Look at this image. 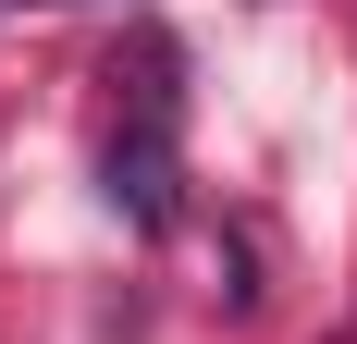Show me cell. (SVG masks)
<instances>
[{"label": "cell", "mask_w": 357, "mask_h": 344, "mask_svg": "<svg viewBox=\"0 0 357 344\" xmlns=\"http://www.w3.org/2000/svg\"><path fill=\"white\" fill-rule=\"evenodd\" d=\"M111 209H136V221H160V209H173V148H160V123L111 136Z\"/></svg>", "instance_id": "1"}]
</instances>
